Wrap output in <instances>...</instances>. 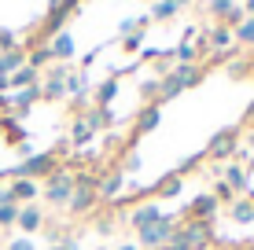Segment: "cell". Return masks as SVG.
Returning <instances> with one entry per match:
<instances>
[{
	"label": "cell",
	"instance_id": "bcb514c9",
	"mask_svg": "<svg viewBox=\"0 0 254 250\" xmlns=\"http://www.w3.org/2000/svg\"><path fill=\"white\" fill-rule=\"evenodd\" d=\"M236 4H240V0H236Z\"/></svg>",
	"mask_w": 254,
	"mask_h": 250
},
{
	"label": "cell",
	"instance_id": "7c38bea8",
	"mask_svg": "<svg viewBox=\"0 0 254 250\" xmlns=\"http://www.w3.org/2000/svg\"><path fill=\"white\" fill-rule=\"evenodd\" d=\"M232 41H236V37H232V30H229L225 22H217L214 30L206 33V45L214 48V55H221V51H232Z\"/></svg>",
	"mask_w": 254,
	"mask_h": 250
},
{
	"label": "cell",
	"instance_id": "1f68e13d",
	"mask_svg": "<svg viewBox=\"0 0 254 250\" xmlns=\"http://www.w3.org/2000/svg\"><path fill=\"white\" fill-rule=\"evenodd\" d=\"M232 37L240 41V45H251V48H254V19H243V22L232 30Z\"/></svg>",
	"mask_w": 254,
	"mask_h": 250
},
{
	"label": "cell",
	"instance_id": "8fae6325",
	"mask_svg": "<svg viewBox=\"0 0 254 250\" xmlns=\"http://www.w3.org/2000/svg\"><path fill=\"white\" fill-rule=\"evenodd\" d=\"M159 118H162V103H147V107L136 114V122H133V133H136V136L151 133V129L159 125Z\"/></svg>",
	"mask_w": 254,
	"mask_h": 250
},
{
	"label": "cell",
	"instance_id": "f546056e",
	"mask_svg": "<svg viewBox=\"0 0 254 250\" xmlns=\"http://www.w3.org/2000/svg\"><path fill=\"white\" fill-rule=\"evenodd\" d=\"M191 37H195V30H188V41L173 51V59H177V63H195V59H199V48L191 45Z\"/></svg>",
	"mask_w": 254,
	"mask_h": 250
},
{
	"label": "cell",
	"instance_id": "484cf974",
	"mask_svg": "<svg viewBox=\"0 0 254 250\" xmlns=\"http://www.w3.org/2000/svg\"><path fill=\"white\" fill-rule=\"evenodd\" d=\"M140 100H147V103H159V96H162V81L159 77H147V81H140Z\"/></svg>",
	"mask_w": 254,
	"mask_h": 250
},
{
	"label": "cell",
	"instance_id": "7402d4cb",
	"mask_svg": "<svg viewBox=\"0 0 254 250\" xmlns=\"http://www.w3.org/2000/svg\"><path fill=\"white\" fill-rule=\"evenodd\" d=\"M85 122L92 125V133H96V129H111V125H115V110H111V107H92L89 114H85Z\"/></svg>",
	"mask_w": 254,
	"mask_h": 250
},
{
	"label": "cell",
	"instance_id": "f6af8a7d",
	"mask_svg": "<svg viewBox=\"0 0 254 250\" xmlns=\"http://www.w3.org/2000/svg\"><path fill=\"white\" fill-rule=\"evenodd\" d=\"M0 140H4V122H0Z\"/></svg>",
	"mask_w": 254,
	"mask_h": 250
},
{
	"label": "cell",
	"instance_id": "e575fe53",
	"mask_svg": "<svg viewBox=\"0 0 254 250\" xmlns=\"http://www.w3.org/2000/svg\"><path fill=\"white\" fill-rule=\"evenodd\" d=\"M140 41H144V33H140V37H136V33H126L122 48H126V51H136V48H140Z\"/></svg>",
	"mask_w": 254,
	"mask_h": 250
},
{
	"label": "cell",
	"instance_id": "5bb4252c",
	"mask_svg": "<svg viewBox=\"0 0 254 250\" xmlns=\"http://www.w3.org/2000/svg\"><path fill=\"white\" fill-rule=\"evenodd\" d=\"M173 77L181 81V89H191V85H199V81H203V66H199V63H177Z\"/></svg>",
	"mask_w": 254,
	"mask_h": 250
},
{
	"label": "cell",
	"instance_id": "ba28073f",
	"mask_svg": "<svg viewBox=\"0 0 254 250\" xmlns=\"http://www.w3.org/2000/svg\"><path fill=\"white\" fill-rule=\"evenodd\" d=\"M217 206H221V202L214 199V192H206V195H195L185 210H188V221H203V225H210V221L217 217Z\"/></svg>",
	"mask_w": 254,
	"mask_h": 250
},
{
	"label": "cell",
	"instance_id": "cb8c5ba5",
	"mask_svg": "<svg viewBox=\"0 0 254 250\" xmlns=\"http://www.w3.org/2000/svg\"><path fill=\"white\" fill-rule=\"evenodd\" d=\"M225 184L232 188V192H247V177H243V169L236 166V162H229V166H225Z\"/></svg>",
	"mask_w": 254,
	"mask_h": 250
},
{
	"label": "cell",
	"instance_id": "74e56055",
	"mask_svg": "<svg viewBox=\"0 0 254 250\" xmlns=\"http://www.w3.org/2000/svg\"><path fill=\"white\" fill-rule=\"evenodd\" d=\"M133 169H140V154H129V158H126V169H122V173H133Z\"/></svg>",
	"mask_w": 254,
	"mask_h": 250
},
{
	"label": "cell",
	"instance_id": "b9f144b4",
	"mask_svg": "<svg viewBox=\"0 0 254 250\" xmlns=\"http://www.w3.org/2000/svg\"><path fill=\"white\" fill-rule=\"evenodd\" d=\"M4 107H11V100H7V96H0V110H4Z\"/></svg>",
	"mask_w": 254,
	"mask_h": 250
},
{
	"label": "cell",
	"instance_id": "60d3db41",
	"mask_svg": "<svg viewBox=\"0 0 254 250\" xmlns=\"http://www.w3.org/2000/svg\"><path fill=\"white\" fill-rule=\"evenodd\" d=\"M7 89H11V85H7V77H0V92H7Z\"/></svg>",
	"mask_w": 254,
	"mask_h": 250
},
{
	"label": "cell",
	"instance_id": "e0dca14e",
	"mask_svg": "<svg viewBox=\"0 0 254 250\" xmlns=\"http://www.w3.org/2000/svg\"><path fill=\"white\" fill-rule=\"evenodd\" d=\"M11 199L19 202V206H22V202L30 206L33 199H37V184H33V180H22V177H15V180H11Z\"/></svg>",
	"mask_w": 254,
	"mask_h": 250
},
{
	"label": "cell",
	"instance_id": "9c48e42d",
	"mask_svg": "<svg viewBox=\"0 0 254 250\" xmlns=\"http://www.w3.org/2000/svg\"><path fill=\"white\" fill-rule=\"evenodd\" d=\"M166 217V210L159 202H144V206H136L133 213H129V225H133L136 232H144V228H151V225H159V221Z\"/></svg>",
	"mask_w": 254,
	"mask_h": 250
},
{
	"label": "cell",
	"instance_id": "6da1fadb",
	"mask_svg": "<svg viewBox=\"0 0 254 250\" xmlns=\"http://www.w3.org/2000/svg\"><path fill=\"white\" fill-rule=\"evenodd\" d=\"M210 239H214L210 225H203V221H181L173 228L166 250H199V247H210Z\"/></svg>",
	"mask_w": 254,
	"mask_h": 250
},
{
	"label": "cell",
	"instance_id": "83f0119b",
	"mask_svg": "<svg viewBox=\"0 0 254 250\" xmlns=\"http://www.w3.org/2000/svg\"><path fill=\"white\" fill-rule=\"evenodd\" d=\"M81 7H77V0H48V15H59V19H70V15H77Z\"/></svg>",
	"mask_w": 254,
	"mask_h": 250
},
{
	"label": "cell",
	"instance_id": "8992f818",
	"mask_svg": "<svg viewBox=\"0 0 254 250\" xmlns=\"http://www.w3.org/2000/svg\"><path fill=\"white\" fill-rule=\"evenodd\" d=\"M236 148H240V133H236V129H221V133L206 144L203 154H210V158H217V162H225V158H232V154H236Z\"/></svg>",
	"mask_w": 254,
	"mask_h": 250
},
{
	"label": "cell",
	"instance_id": "d6986e66",
	"mask_svg": "<svg viewBox=\"0 0 254 250\" xmlns=\"http://www.w3.org/2000/svg\"><path fill=\"white\" fill-rule=\"evenodd\" d=\"M19 228H22V232L45 228V213H41L37 206H22V210H19Z\"/></svg>",
	"mask_w": 254,
	"mask_h": 250
},
{
	"label": "cell",
	"instance_id": "9a60e30c",
	"mask_svg": "<svg viewBox=\"0 0 254 250\" xmlns=\"http://www.w3.org/2000/svg\"><path fill=\"white\" fill-rule=\"evenodd\" d=\"M229 221H236V225H254V202L247 199V195L229 206Z\"/></svg>",
	"mask_w": 254,
	"mask_h": 250
},
{
	"label": "cell",
	"instance_id": "d590c367",
	"mask_svg": "<svg viewBox=\"0 0 254 250\" xmlns=\"http://www.w3.org/2000/svg\"><path fill=\"white\" fill-rule=\"evenodd\" d=\"M7 250H33V239H11Z\"/></svg>",
	"mask_w": 254,
	"mask_h": 250
},
{
	"label": "cell",
	"instance_id": "4316f807",
	"mask_svg": "<svg viewBox=\"0 0 254 250\" xmlns=\"http://www.w3.org/2000/svg\"><path fill=\"white\" fill-rule=\"evenodd\" d=\"M92 140V125L85 122V118H77L74 125H70V144H77V148H81V144H89Z\"/></svg>",
	"mask_w": 254,
	"mask_h": 250
},
{
	"label": "cell",
	"instance_id": "7a4b0ae2",
	"mask_svg": "<svg viewBox=\"0 0 254 250\" xmlns=\"http://www.w3.org/2000/svg\"><path fill=\"white\" fill-rule=\"evenodd\" d=\"M56 169H59V158H56L52 151H41V154L33 151L30 158H22L19 166L11 169V177H22V180H48Z\"/></svg>",
	"mask_w": 254,
	"mask_h": 250
},
{
	"label": "cell",
	"instance_id": "3957f363",
	"mask_svg": "<svg viewBox=\"0 0 254 250\" xmlns=\"http://www.w3.org/2000/svg\"><path fill=\"white\" fill-rule=\"evenodd\" d=\"M96 184H100V177L92 173V169H81V173H74V195H70V213H89L96 206Z\"/></svg>",
	"mask_w": 254,
	"mask_h": 250
},
{
	"label": "cell",
	"instance_id": "f1b7e54d",
	"mask_svg": "<svg viewBox=\"0 0 254 250\" xmlns=\"http://www.w3.org/2000/svg\"><path fill=\"white\" fill-rule=\"evenodd\" d=\"M48 63H52L48 45H37L33 51H26V66H33V70H41V66H48Z\"/></svg>",
	"mask_w": 254,
	"mask_h": 250
},
{
	"label": "cell",
	"instance_id": "ee69618b",
	"mask_svg": "<svg viewBox=\"0 0 254 250\" xmlns=\"http://www.w3.org/2000/svg\"><path fill=\"white\" fill-rule=\"evenodd\" d=\"M48 250H66V247H63V243H59V247H48Z\"/></svg>",
	"mask_w": 254,
	"mask_h": 250
},
{
	"label": "cell",
	"instance_id": "8d00e7d4",
	"mask_svg": "<svg viewBox=\"0 0 254 250\" xmlns=\"http://www.w3.org/2000/svg\"><path fill=\"white\" fill-rule=\"evenodd\" d=\"M203 158H206L203 151H199V154H188V158H185V166H181V169H195V166H199V162H203Z\"/></svg>",
	"mask_w": 254,
	"mask_h": 250
},
{
	"label": "cell",
	"instance_id": "4fadbf2b",
	"mask_svg": "<svg viewBox=\"0 0 254 250\" xmlns=\"http://www.w3.org/2000/svg\"><path fill=\"white\" fill-rule=\"evenodd\" d=\"M7 100H11V110H15V114H26V110L41 100V85H33V89H19L15 96H7Z\"/></svg>",
	"mask_w": 254,
	"mask_h": 250
},
{
	"label": "cell",
	"instance_id": "d4e9b609",
	"mask_svg": "<svg viewBox=\"0 0 254 250\" xmlns=\"http://www.w3.org/2000/svg\"><path fill=\"white\" fill-rule=\"evenodd\" d=\"M0 122H4V136L11 144H26V129L19 125V118H15V114H4Z\"/></svg>",
	"mask_w": 254,
	"mask_h": 250
},
{
	"label": "cell",
	"instance_id": "52a82bcc",
	"mask_svg": "<svg viewBox=\"0 0 254 250\" xmlns=\"http://www.w3.org/2000/svg\"><path fill=\"white\" fill-rule=\"evenodd\" d=\"M66 74L70 66H52V74L41 81V100H66Z\"/></svg>",
	"mask_w": 254,
	"mask_h": 250
},
{
	"label": "cell",
	"instance_id": "ac0fdd59",
	"mask_svg": "<svg viewBox=\"0 0 254 250\" xmlns=\"http://www.w3.org/2000/svg\"><path fill=\"white\" fill-rule=\"evenodd\" d=\"M48 51H52V63H56V59H70L74 55V37H70V33H56V37L48 41Z\"/></svg>",
	"mask_w": 254,
	"mask_h": 250
},
{
	"label": "cell",
	"instance_id": "5b68a950",
	"mask_svg": "<svg viewBox=\"0 0 254 250\" xmlns=\"http://www.w3.org/2000/svg\"><path fill=\"white\" fill-rule=\"evenodd\" d=\"M173 228H177V221L166 213L159 225H151V228L140 232V247H144V250H159V247H166V243H170V236H173Z\"/></svg>",
	"mask_w": 254,
	"mask_h": 250
},
{
	"label": "cell",
	"instance_id": "d6a6232c",
	"mask_svg": "<svg viewBox=\"0 0 254 250\" xmlns=\"http://www.w3.org/2000/svg\"><path fill=\"white\" fill-rule=\"evenodd\" d=\"M19 210H22L19 202H7V206H0V228H11V225H19Z\"/></svg>",
	"mask_w": 254,
	"mask_h": 250
},
{
	"label": "cell",
	"instance_id": "2e32d148",
	"mask_svg": "<svg viewBox=\"0 0 254 250\" xmlns=\"http://www.w3.org/2000/svg\"><path fill=\"white\" fill-rule=\"evenodd\" d=\"M66 96H74V103H85V96H89V77L70 70L66 74Z\"/></svg>",
	"mask_w": 254,
	"mask_h": 250
},
{
	"label": "cell",
	"instance_id": "f35d334b",
	"mask_svg": "<svg viewBox=\"0 0 254 250\" xmlns=\"http://www.w3.org/2000/svg\"><path fill=\"white\" fill-rule=\"evenodd\" d=\"M96 228H100V232H111V228H115V213H111V217H100V221H96Z\"/></svg>",
	"mask_w": 254,
	"mask_h": 250
},
{
	"label": "cell",
	"instance_id": "30bf717a",
	"mask_svg": "<svg viewBox=\"0 0 254 250\" xmlns=\"http://www.w3.org/2000/svg\"><path fill=\"white\" fill-rule=\"evenodd\" d=\"M122 188H126V173H122V169H111V173H103L100 184H96V199H115V195H122Z\"/></svg>",
	"mask_w": 254,
	"mask_h": 250
},
{
	"label": "cell",
	"instance_id": "836d02e7",
	"mask_svg": "<svg viewBox=\"0 0 254 250\" xmlns=\"http://www.w3.org/2000/svg\"><path fill=\"white\" fill-rule=\"evenodd\" d=\"M15 48H22L19 37H15V30H0V55H4V51H15Z\"/></svg>",
	"mask_w": 254,
	"mask_h": 250
},
{
	"label": "cell",
	"instance_id": "7bdbcfd3",
	"mask_svg": "<svg viewBox=\"0 0 254 250\" xmlns=\"http://www.w3.org/2000/svg\"><path fill=\"white\" fill-rule=\"evenodd\" d=\"M118 250H140V247H133V243H129V247H118Z\"/></svg>",
	"mask_w": 254,
	"mask_h": 250
},
{
	"label": "cell",
	"instance_id": "44dd1931",
	"mask_svg": "<svg viewBox=\"0 0 254 250\" xmlns=\"http://www.w3.org/2000/svg\"><path fill=\"white\" fill-rule=\"evenodd\" d=\"M7 85L19 92V89H33V85H41V77H37V70H33V66H22V70H15L11 77H7Z\"/></svg>",
	"mask_w": 254,
	"mask_h": 250
},
{
	"label": "cell",
	"instance_id": "7dc6e473",
	"mask_svg": "<svg viewBox=\"0 0 254 250\" xmlns=\"http://www.w3.org/2000/svg\"><path fill=\"white\" fill-rule=\"evenodd\" d=\"M151 4H155V0H151Z\"/></svg>",
	"mask_w": 254,
	"mask_h": 250
},
{
	"label": "cell",
	"instance_id": "ab89813d",
	"mask_svg": "<svg viewBox=\"0 0 254 250\" xmlns=\"http://www.w3.org/2000/svg\"><path fill=\"white\" fill-rule=\"evenodd\" d=\"M243 15H247V19H254V0H243Z\"/></svg>",
	"mask_w": 254,
	"mask_h": 250
},
{
	"label": "cell",
	"instance_id": "4dcf8cb0",
	"mask_svg": "<svg viewBox=\"0 0 254 250\" xmlns=\"http://www.w3.org/2000/svg\"><path fill=\"white\" fill-rule=\"evenodd\" d=\"M236 0H210V15H214V19H221V22H229V15L236 11Z\"/></svg>",
	"mask_w": 254,
	"mask_h": 250
},
{
	"label": "cell",
	"instance_id": "277c9868",
	"mask_svg": "<svg viewBox=\"0 0 254 250\" xmlns=\"http://www.w3.org/2000/svg\"><path fill=\"white\" fill-rule=\"evenodd\" d=\"M70 195H74V173L56 169V173L48 177V184H45V199L52 206H63V202H70Z\"/></svg>",
	"mask_w": 254,
	"mask_h": 250
},
{
	"label": "cell",
	"instance_id": "ffe728a7",
	"mask_svg": "<svg viewBox=\"0 0 254 250\" xmlns=\"http://www.w3.org/2000/svg\"><path fill=\"white\" fill-rule=\"evenodd\" d=\"M181 192H185L181 173H170V177H162L159 184H155V195H162V199H173V195H181Z\"/></svg>",
	"mask_w": 254,
	"mask_h": 250
},
{
	"label": "cell",
	"instance_id": "603a6c76",
	"mask_svg": "<svg viewBox=\"0 0 254 250\" xmlns=\"http://www.w3.org/2000/svg\"><path fill=\"white\" fill-rule=\"evenodd\" d=\"M115 96H118V77H107V81L96 85V107H111Z\"/></svg>",
	"mask_w": 254,
	"mask_h": 250
}]
</instances>
